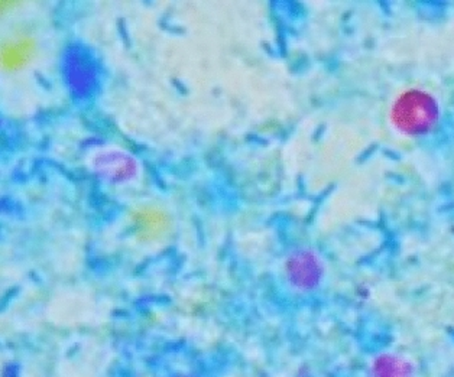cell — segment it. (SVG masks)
I'll use <instances>...</instances> for the list:
<instances>
[{"label":"cell","mask_w":454,"mask_h":377,"mask_svg":"<svg viewBox=\"0 0 454 377\" xmlns=\"http://www.w3.org/2000/svg\"><path fill=\"white\" fill-rule=\"evenodd\" d=\"M392 118L396 127L405 134H426L437 122L439 107L423 91H408L396 102Z\"/></svg>","instance_id":"1"},{"label":"cell","mask_w":454,"mask_h":377,"mask_svg":"<svg viewBox=\"0 0 454 377\" xmlns=\"http://www.w3.org/2000/svg\"><path fill=\"white\" fill-rule=\"evenodd\" d=\"M321 265L316 256L301 251L293 256L286 264V275L291 283L300 289H311L321 280Z\"/></svg>","instance_id":"2"},{"label":"cell","mask_w":454,"mask_h":377,"mask_svg":"<svg viewBox=\"0 0 454 377\" xmlns=\"http://www.w3.org/2000/svg\"><path fill=\"white\" fill-rule=\"evenodd\" d=\"M35 52V42L31 38L4 42L2 47V65L6 71L24 68Z\"/></svg>","instance_id":"3"},{"label":"cell","mask_w":454,"mask_h":377,"mask_svg":"<svg viewBox=\"0 0 454 377\" xmlns=\"http://www.w3.org/2000/svg\"><path fill=\"white\" fill-rule=\"evenodd\" d=\"M371 377H410V367L401 358L384 354L373 360Z\"/></svg>","instance_id":"4"}]
</instances>
